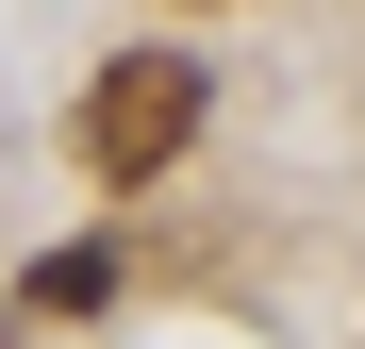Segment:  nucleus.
<instances>
[{"mask_svg":"<svg viewBox=\"0 0 365 349\" xmlns=\"http://www.w3.org/2000/svg\"><path fill=\"white\" fill-rule=\"evenodd\" d=\"M200 50H116V67L83 84V166L100 183H166L182 166V133H200Z\"/></svg>","mask_w":365,"mask_h":349,"instance_id":"f257e3e1","label":"nucleus"},{"mask_svg":"<svg viewBox=\"0 0 365 349\" xmlns=\"http://www.w3.org/2000/svg\"><path fill=\"white\" fill-rule=\"evenodd\" d=\"M116 300V250H34V283H17V316H100Z\"/></svg>","mask_w":365,"mask_h":349,"instance_id":"f03ea898","label":"nucleus"}]
</instances>
